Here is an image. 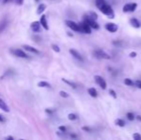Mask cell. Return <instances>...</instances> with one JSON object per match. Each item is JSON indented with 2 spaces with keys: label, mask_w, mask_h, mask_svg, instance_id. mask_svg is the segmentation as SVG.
Returning <instances> with one entry per match:
<instances>
[{
  "label": "cell",
  "mask_w": 141,
  "mask_h": 140,
  "mask_svg": "<svg viewBox=\"0 0 141 140\" xmlns=\"http://www.w3.org/2000/svg\"><path fill=\"white\" fill-rule=\"evenodd\" d=\"M100 11L103 13L104 15H106V16H108L109 18H113L114 17V13H113V10H112V8L110 7L109 5L108 4H106V5H104L101 9H100Z\"/></svg>",
  "instance_id": "cell-1"
},
{
  "label": "cell",
  "mask_w": 141,
  "mask_h": 140,
  "mask_svg": "<svg viewBox=\"0 0 141 140\" xmlns=\"http://www.w3.org/2000/svg\"><path fill=\"white\" fill-rule=\"evenodd\" d=\"M11 53L16 56V57H18V58H22V59H28L29 58V56L21 49H11Z\"/></svg>",
  "instance_id": "cell-2"
},
{
  "label": "cell",
  "mask_w": 141,
  "mask_h": 140,
  "mask_svg": "<svg viewBox=\"0 0 141 140\" xmlns=\"http://www.w3.org/2000/svg\"><path fill=\"white\" fill-rule=\"evenodd\" d=\"M65 23H66V25L70 28L71 30H73V31H75V32H82V29H81V27H80V24H78V23H76V22L72 21V20H66Z\"/></svg>",
  "instance_id": "cell-3"
},
{
  "label": "cell",
  "mask_w": 141,
  "mask_h": 140,
  "mask_svg": "<svg viewBox=\"0 0 141 140\" xmlns=\"http://www.w3.org/2000/svg\"><path fill=\"white\" fill-rule=\"evenodd\" d=\"M94 55H95V57L98 58V59H111V57H110L108 53H106L105 51H103V50H96V51L94 52Z\"/></svg>",
  "instance_id": "cell-4"
},
{
  "label": "cell",
  "mask_w": 141,
  "mask_h": 140,
  "mask_svg": "<svg viewBox=\"0 0 141 140\" xmlns=\"http://www.w3.org/2000/svg\"><path fill=\"white\" fill-rule=\"evenodd\" d=\"M84 21H86L90 26V27L92 28V29H95V30H97V29H99L100 28V26H99V24H98L97 22H96V20H94V19H92V18H90V17H88V16H85V19H84Z\"/></svg>",
  "instance_id": "cell-5"
},
{
  "label": "cell",
  "mask_w": 141,
  "mask_h": 140,
  "mask_svg": "<svg viewBox=\"0 0 141 140\" xmlns=\"http://www.w3.org/2000/svg\"><path fill=\"white\" fill-rule=\"evenodd\" d=\"M137 8V4L136 3H128L123 7V12L124 13H131L134 12Z\"/></svg>",
  "instance_id": "cell-6"
},
{
  "label": "cell",
  "mask_w": 141,
  "mask_h": 140,
  "mask_svg": "<svg viewBox=\"0 0 141 140\" xmlns=\"http://www.w3.org/2000/svg\"><path fill=\"white\" fill-rule=\"evenodd\" d=\"M94 80L96 82V84L99 85L102 89H106V88H107V83H106V81L104 80L101 76H99V75L94 76Z\"/></svg>",
  "instance_id": "cell-7"
},
{
  "label": "cell",
  "mask_w": 141,
  "mask_h": 140,
  "mask_svg": "<svg viewBox=\"0 0 141 140\" xmlns=\"http://www.w3.org/2000/svg\"><path fill=\"white\" fill-rule=\"evenodd\" d=\"M80 24V27L82 29V33H86V34H91V27L87 24L86 21H83Z\"/></svg>",
  "instance_id": "cell-8"
},
{
  "label": "cell",
  "mask_w": 141,
  "mask_h": 140,
  "mask_svg": "<svg viewBox=\"0 0 141 140\" xmlns=\"http://www.w3.org/2000/svg\"><path fill=\"white\" fill-rule=\"evenodd\" d=\"M41 24H40V21H34L31 23V25H30V28H31V30H32L33 32L35 33H38L40 32V30H41Z\"/></svg>",
  "instance_id": "cell-9"
},
{
  "label": "cell",
  "mask_w": 141,
  "mask_h": 140,
  "mask_svg": "<svg viewBox=\"0 0 141 140\" xmlns=\"http://www.w3.org/2000/svg\"><path fill=\"white\" fill-rule=\"evenodd\" d=\"M106 29L110 33H115L118 30V26L115 23H108L106 24Z\"/></svg>",
  "instance_id": "cell-10"
},
{
  "label": "cell",
  "mask_w": 141,
  "mask_h": 140,
  "mask_svg": "<svg viewBox=\"0 0 141 140\" xmlns=\"http://www.w3.org/2000/svg\"><path fill=\"white\" fill-rule=\"evenodd\" d=\"M40 24H41V26L44 28V30H49V26H48V22H47V19H46V16L42 15L41 17H40Z\"/></svg>",
  "instance_id": "cell-11"
},
{
  "label": "cell",
  "mask_w": 141,
  "mask_h": 140,
  "mask_svg": "<svg viewBox=\"0 0 141 140\" xmlns=\"http://www.w3.org/2000/svg\"><path fill=\"white\" fill-rule=\"evenodd\" d=\"M24 50H26V51H29V52H31V53H34V54H38L39 53V51H38L37 48H35V47H33V46H30V45H23L22 46Z\"/></svg>",
  "instance_id": "cell-12"
},
{
  "label": "cell",
  "mask_w": 141,
  "mask_h": 140,
  "mask_svg": "<svg viewBox=\"0 0 141 140\" xmlns=\"http://www.w3.org/2000/svg\"><path fill=\"white\" fill-rule=\"evenodd\" d=\"M69 53H70L75 59H79L80 61H83V58H82V56H81V54L78 52V51H76L75 49H70L69 50Z\"/></svg>",
  "instance_id": "cell-13"
},
{
  "label": "cell",
  "mask_w": 141,
  "mask_h": 140,
  "mask_svg": "<svg viewBox=\"0 0 141 140\" xmlns=\"http://www.w3.org/2000/svg\"><path fill=\"white\" fill-rule=\"evenodd\" d=\"M0 109H2L3 111H6V112H10V108L2 99H0Z\"/></svg>",
  "instance_id": "cell-14"
},
{
  "label": "cell",
  "mask_w": 141,
  "mask_h": 140,
  "mask_svg": "<svg viewBox=\"0 0 141 140\" xmlns=\"http://www.w3.org/2000/svg\"><path fill=\"white\" fill-rule=\"evenodd\" d=\"M130 24H131V26L134 28H140L141 27V23L140 21L137 19V18H131L130 20Z\"/></svg>",
  "instance_id": "cell-15"
},
{
  "label": "cell",
  "mask_w": 141,
  "mask_h": 140,
  "mask_svg": "<svg viewBox=\"0 0 141 140\" xmlns=\"http://www.w3.org/2000/svg\"><path fill=\"white\" fill-rule=\"evenodd\" d=\"M46 7L47 6L45 5V4H39L38 7V9H37V15H42L45 11V9H46Z\"/></svg>",
  "instance_id": "cell-16"
},
{
  "label": "cell",
  "mask_w": 141,
  "mask_h": 140,
  "mask_svg": "<svg viewBox=\"0 0 141 140\" xmlns=\"http://www.w3.org/2000/svg\"><path fill=\"white\" fill-rule=\"evenodd\" d=\"M87 92H88V94H89V95H90L91 97H93V98H96L98 96V92H97V90L94 88V87L88 88Z\"/></svg>",
  "instance_id": "cell-17"
},
{
  "label": "cell",
  "mask_w": 141,
  "mask_h": 140,
  "mask_svg": "<svg viewBox=\"0 0 141 140\" xmlns=\"http://www.w3.org/2000/svg\"><path fill=\"white\" fill-rule=\"evenodd\" d=\"M106 4H107L106 0H96V1H95V5H96V7H97L99 10H100L104 5H106Z\"/></svg>",
  "instance_id": "cell-18"
},
{
  "label": "cell",
  "mask_w": 141,
  "mask_h": 140,
  "mask_svg": "<svg viewBox=\"0 0 141 140\" xmlns=\"http://www.w3.org/2000/svg\"><path fill=\"white\" fill-rule=\"evenodd\" d=\"M38 87H45V88H50V87H51V85L49 84L48 82L41 81V82H39V83L38 84Z\"/></svg>",
  "instance_id": "cell-19"
},
{
  "label": "cell",
  "mask_w": 141,
  "mask_h": 140,
  "mask_svg": "<svg viewBox=\"0 0 141 140\" xmlns=\"http://www.w3.org/2000/svg\"><path fill=\"white\" fill-rule=\"evenodd\" d=\"M124 83H125L126 86H135V83L132 81V80H130V79H129V78H127V79H125V80H124Z\"/></svg>",
  "instance_id": "cell-20"
},
{
  "label": "cell",
  "mask_w": 141,
  "mask_h": 140,
  "mask_svg": "<svg viewBox=\"0 0 141 140\" xmlns=\"http://www.w3.org/2000/svg\"><path fill=\"white\" fill-rule=\"evenodd\" d=\"M62 82L65 83V84H67L68 86H70L72 88H76L77 87V85L75 83H73V82H71V81H68V80H66V79H62Z\"/></svg>",
  "instance_id": "cell-21"
},
{
  "label": "cell",
  "mask_w": 141,
  "mask_h": 140,
  "mask_svg": "<svg viewBox=\"0 0 141 140\" xmlns=\"http://www.w3.org/2000/svg\"><path fill=\"white\" fill-rule=\"evenodd\" d=\"M115 124L117 125V126H119V127H125V121L124 120H122V119H116L115 120Z\"/></svg>",
  "instance_id": "cell-22"
},
{
  "label": "cell",
  "mask_w": 141,
  "mask_h": 140,
  "mask_svg": "<svg viewBox=\"0 0 141 140\" xmlns=\"http://www.w3.org/2000/svg\"><path fill=\"white\" fill-rule=\"evenodd\" d=\"M88 17H90V18H92L94 20H97L98 18V15L96 13H93V12H90V13H88V15H87Z\"/></svg>",
  "instance_id": "cell-23"
},
{
  "label": "cell",
  "mask_w": 141,
  "mask_h": 140,
  "mask_svg": "<svg viewBox=\"0 0 141 140\" xmlns=\"http://www.w3.org/2000/svg\"><path fill=\"white\" fill-rule=\"evenodd\" d=\"M51 48L53 49L55 52H57V53L60 52V48L57 45V44H52V45H51Z\"/></svg>",
  "instance_id": "cell-24"
},
{
  "label": "cell",
  "mask_w": 141,
  "mask_h": 140,
  "mask_svg": "<svg viewBox=\"0 0 141 140\" xmlns=\"http://www.w3.org/2000/svg\"><path fill=\"white\" fill-rule=\"evenodd\" d=\"M60 96L62 98H68L69 97V94L67 93V92L63 91V90H60Z\"/></svg>",
  "instance_id": "cell-25"
},
{
  "label": "cell",
  "mask_w": 141,
  "mask_h": 140,
  "mask_svg": "<svg viewBox=\"0 0 141 140\" xmlns=\"http://www.w3.org/2000/svg\"><path fill=\"white\" fill-rule=\"evenodd\" d=\"M68 119L71 120V121H74V120L77 119V115L74 114V113H69V114H68Z\"/></svg>",
  "instance_id": "cell-26"
},
{
  "label": "cell",
  "mask_w": 141,
  "mask_h": 140,
  "mask_svg": "<svg viewBox=\"0 0 141 140\" xmlns=\"http://www.w3.org/2000/svg\"><path fill=\"white\" fill-rule=\"evenodd\" d=\"M127 117H128V119H129L130 121H132V120H134V119H135L134 115H133V113H131V112L127 113Z\"/></svg>",
  "instance_id": "cell-27"
},
{
  "label": "cell",
  "mask_w": 141,
  "mask_h": 140,
  "mask_svg": "<svg viewBox=\"0 0 141 140\" xmlns=\"http://www.w3.org/2000/svg\"><path fill=\"white\" fill-rule=\"evenodd\" d=\"M132 137L134 140H141V135L139 133H133Z\"/></svg>",
  "instance_id": "cell-28"
},
{
  "label": "cell",
  "mask_w": 141,
  "mask_h": 140,
  "mask_svg": "<svg viewBox=\"0 0 141 140\" xmlns=\"http://www.w3.org/2000/svg\"><path fill=\"white\" fill-rule=\"evenodd\" d=\"M109 94H110V95H111V96H112V97L114 98V99H115V98H117V95H116V92L114 91L113 89H109Z\"/></svg>",
  "instance_id": "cell-29"
},
{
  "label": "cell",
  "mask_w": 141,
  "mask_h": 140,
  "mask_svg": "<svg viewBox=\"0 0 141 140\" xmlns=\"http://www.w3.org/2000/svg\"><path fill=\"white\" fill-rule=\"evenodd\" d=\"M11 1L15 2V3H16V4H17V5H22L24 0H11Z\"/></svg>",
  "instance_id": "cell-30"
},
{
  "label": "cell",
  "mask_w": 141,
  "mask_h": 140,
  "mask_svg": "<svg viewBox=\"0 0 141 140\" xmlns=\"http://www.w3.org/2000/svg\"><path fill=\"white\" fill-rule=\"evenodd\" d=\"M135 86L138 88H141V80H137L135 81Z\"/></svg>",
  "instance_id": "cell-31"
},
{
  "label": "cell",
  "mask_w": 141,
  "mask_h": 140,
  "mask_svg": "<svg viewBox=\"0 0 141 140\" xmlns=\"http://www.w3.org/2000/svg\"><path fill=\"white\" fill-rule=\"evenodd\" d=\"M59 129H60V131H62V132H65V131H66V128H65L64 126H60V127H59Z\"/></svg>",
  "instance_id": "cell-32"
},
{
  "label": "cell",
  "mask_w": 141,
  "mask_h": 140,
  "mask_svg": "<svg viewBox=\"0 0 141 140\" xmlns=\"http://www.w3.org/2000/svg\"><path fill=\"white\" fill-rule=\"evenodd\" d=\"M5 24H7V23H6V21H4L3 23H2V24H1V26H0V32H1V31H2L4 28H5V26H6Z\"/></svg>",
  "instance_id": "cell-33"
},
{
  "label": "cell",
  "mask_w": 141,
  "mask_h": 140,
  "mask_svg": "<svg viewBox=\"0 0 141 140\" xmlns=\"http://www.w3.org/2000/svg\"><path fill=\"white\" fill-rule=\"evenodd\" d=\"M45 111L48 113V114H52V113L54 112V110H53V109H50V108H46Z\"/></svg>",
  "instance_id": "cell-34"
},
{
  "label": "cell",
  "mask_w": 141,
  "mask_h": 140,
  "mask_svg": "<svg viewBox=\"0 0 141 140\" xmlns=\"http://www.w3.org/2000/svg\"><path fill=\"white\" fill-rule=\"evenodd\" d=\"M83 130H86V131H91L92 129H90V128H88V127H83Z\"/></svg>",
  "instance_id": "cell-35"
},
{
  "label": "cell",
  "mask_w": 141,
  "mask_h": 140,
  "mask_svg": "<svg viewBox=\"0 0 141 140\" xmlns=\"http://www.w3.org/2000/svg\"><path fill=\"white\" fill-rule=\"evenodd\" d=\"M130 58H135V57H136V53H135V52H131V53L130 54Z\"/></svg>",
  "instance_id": "cell-36"
},
{
  "label": "cell",
  "mask_w": 141,
  "mask_h": 140,
  "mask_svg": "<svg viewBox=\"0 0 141 140\" xmlns=\"http://www.w3.org/2000/svg\"><path fill=\"white\" fill-rule=\"evenodd\" d=\"M5 121V118H4V116L2 115V114H0V122H4Z\"/></svg>",
  "instance_id": "cell-37"
},
{
  "label": "cell",
  "mask_w": 141,
  "mask_h": 140,
  "mask_svg": "<svg viewBox=\"0 0 141 140\" xmlns=\"http://www.w3.org/2000/svg\"><path fill=\"white\" fill-rule=\"evenodd\" d=\"M6 139H8V140H14V137H13V136H7V137H6Z\"/></svg>",
  "instance_id": "cell-38"
},
{
  "label": "cell",
  "mask_w": 141,
  "mask_h": 140,
  "mask_svg": "<svg viewBox=\"0 0 141 140\" xmlns=\"http://www.w3.org/2000/svg\"><path fill=\"white\" fill-rule=\"evenodd\" d=\"M136 119H137L138 121H141V116H140V115H138V116H136Z\"/></svg>",
  "instance_id": "cell-39"
},
{
  "label": "cell",
  "mask_w": 141,
  "mask_h": 140,
  "mask_svg": "<svg viewBox=\"0 0 141 140\" xmlns=\"http://www.w3.org/2000/svg\"><path fill=\"white\" fill-rule=\"evenodd\" d=\"M70 136H71V137H72V138H76V137H77L76 135H74V134H71Z\"/></svg>",
  "instance_id": "cell-40"
},
{
  "label": "cell",
  "mask_w": 141,
  "mask_h": 140,
  "mask_svg": "<svg viewBox=\"0 0 141 140\" xmlns=\"http://www.w3.org/2000/svg\"><path fill=\"white\" fill-rule=\"evenodd\" d=\"M8 1H9V0H4V2H8Z\"/></svg>",
  "instance_id": "cell-41"
},
{
  "label": "cell",
  "mask_w": 141,
  "mask_h": 140,
  "mask_svg": "<svg viewBox=\"0 0 141 140\" xmlns=\"http://www.w3.org/2000/svg\"><path fill=\"white\" fill-rule=\"evenodd\" d=\"M36 1H38V0H36Z\"/></svg>",
  "instance_id": "cell-42"
}]
</instances>
